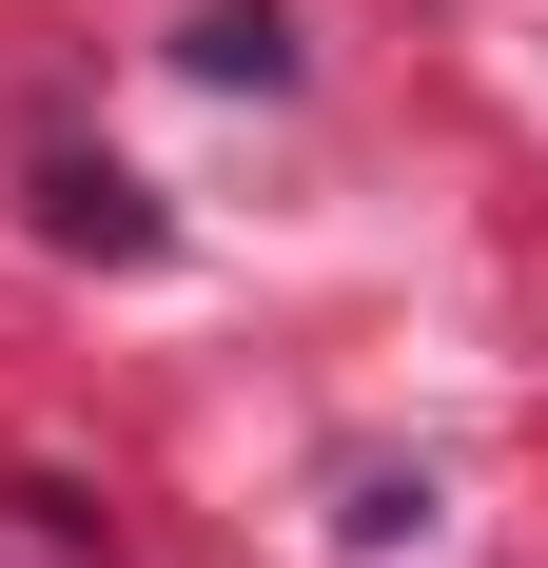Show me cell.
<instances>
[{
  "label": "cell",
  "instance_id": "cell-1",
  "mask_svg": "<svg viewBox=\"0 0 548 568\" xmlns=\"http://www.w3.org/2000/svg\"><path fill=\"white\" fill-rule=\"evenodd\" d=\"M40 216L79 235V255H158V196H138V176H99V158H59V176H40Z\"/></svg>",
  "mask_w": 548,
  "mask_h": 568
},
{
  "label": "cell",
  "instance_id": "cell-2",
  "mask_svg": "<svg viewBox=\"0 0 548 568\" xmlns=\"http://www.w3.org/2000/svg\"><path fill=\"white\" fill-rule=\"evenodd\" d=\"M176 59H196V79H235V99H274V79H294V20H274V0H216Z\"/></svg>",
  "mask_w": 548,
  "mask_h": 568
}]
</instances>
